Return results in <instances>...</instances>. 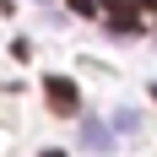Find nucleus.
Listing matches in <instances>:
<instances>
[{
  "instance_id": "f257e3e1",
  "label": "nucleus",
  "mask_w": 157,
  "mask_h": 157,
  "mask_svg": "<svg viewBox=\"0 0 157 157\" xmlns=\"http://www.w3.org/2000/svg\"><path fill=\"white\" fill-rule=\"evenodd\" d=\"M44 92H49V103H54V114H76V103H81L76 87H71L65 76H49V81H44Z\"/></svg>"
},
{
  "instance_id": "f03ea898",
  "label": "nucleus",
  "mask_w": 157,
  "mask_h": 157,
  "mask_svg": "<svg viewBox=\"0 0 157 157\" xmlns=\"http://www.w3.org/2000/svg\"><path fill=\"white\" fill-rule=\"evenodd\" d=\"M81 141H87V146H103V152H114V136L98 125V119H87V125H81Z\"/></svg>"
},
{
  "instance_id": "7ed1b4c3",
  "label": "nucleus",
  "mask_w": 157,
  "mask_h": 157,
  "mask_svg": "<svg viewBox=\"0 0 157 157\" xmlns=\"http://www.w3.org/2000/svg\"><path fill=\"white\" fill-rule=\"evenodd\" d=\"M44 157H65V152H44Z\"/></svg>"
}]
</instances>
